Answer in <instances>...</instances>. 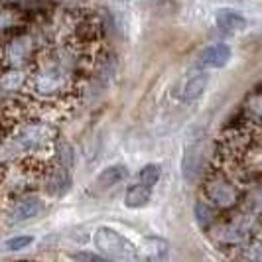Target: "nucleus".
Wrapping results in <instances>:
<instances>
[{"instance_id":"f257e3e1","label":"nucleus","mask_w":262,"mask_h":262,"mask_svg":"<svg viewBox=\"0 0 262 262\" xmlns=\"http://www.w3.org/2000/svg\"><path fill=\"white\" fill-rule=\"evenodd\" d=\"M75 46L57 48L41 53L26 77V89L39 101H55L71 95L75 89V71L79 66Z\"/></svg>"},{"instance_id":"f03ea898","label":"nucleus","mask_w":262,"mask_h":262,"mask_svg":"<svg viewBox=\"0 0 262 262\" xmlns=\"http://www.w3.org/2000/svg\"><path fill=\"white\" fill-rule=\"evenodd\" d=\"M55 132L46 122H22L0 140V164H14L28 156H36L43 148L53 146Z\"/></svg>"},{"instance_id":"7ed1b4c3","label":"nucleus","mask_w":262,"mask_h":262,"mask_svg":"<svg viewBox=\"0 0 262 262\" xmlns=\"http://www.w3.org/2000/svg\"><path fill=\"white\" fill-rule=\"evenodd\" d=\"M203 197L205 201L213 205L215 209H233L236 203H241V187L236 184V180L233 176H229L227 171L217 166L211 168L205 178H203Z\"/></svg>"},{"instance_id":"20e7f679","label":"nucleus","mask_w":262,"mask_h":262,"mask_svg":"<svg viewBox=\"0 0 262 262\" xmlns=\"http://www.w3.org/2000/svg\"><path fill=\"white\" fill-rule=\"evenodd\" d=\"M93 243L108 260L136 262V258H138L136 245L111 227H99L93 235Z\"/></svg>"},{"instance_id":"39448f33","label":"nucleus","mask_w":262,"mask_h":262,"mask_svg":"<svg viewBox=\"0 0 262 262\" xmlns=\"http://www.w3.org/2000/svg\"><path fill=\"white\" fill-rule=\"evenodd\" d=\"M211 236L215 243L223 247H241L252 236V215L250 211L241 213L236 217H229L225 221L213 223Z\"/></svg>"},{"instance_id":"423d86ee","label":"nucleus","mask_w":262,"mask_h":262,"mask_svg":"<svg viewBox=\"0 0 262 262\" xmlns=\"http://www.w3.org/2000/svg\"><path fill=\"white\" fill-rule=\"evenodd\" d=\"M41 185L43 191L52 197H63L71 187V173L67 168L59 164L46 166V171L41 176Z\"/></svg>"},{"instance_id":"0eeeda50","label":"nucleus","mask_w":262,"mask_h":262,"mask_svg":"<svg viewBox=\"0 0 262 262\" xmlns=\"http://www.w3.org/2000/svg\"><path fill=\"white\" fill-rule=\"evenodd\" d=\"M43 209V201L38 195H24L20 197L10 209L8 215V221L10 223H24L28 219H34L38 217Z\"/></svg>"},{"instance_id":"6e6552de","label":"nucleus","mask_w":262,"mask_h":262,"mask_svg":"<svg viewBox=\"0 0 262 262\" xmlns=\"http://www.w3.org/2000/svg\"><path fill=\"white\" fill-rule=\"evenodd\" d=\"M138 249V258L136 262H164V258L168 256V243L160 236H148L142 241Z\"/></svg>"},{"instance_id":"1a4fd4ad","label":"nucleus","mask_w":262,"mask_h":262,"mask_svg":"<svg viewBox=\"0 0 262 262\" xmlns=\"http://www.w3.org/2000/svg\"><path fill=\"white\" fill-rule=\"evenodd\" d=\"M231 55H233L231 46H227V43H211L199 53V61H201L203 67L219 69V67H225L229 63Z\"/></svg>"},{"instance_id":"9d476101","label":"nucleus","mask_w":262,"mask_h":262,"mask_svg":"<svg viewBox=\"0 0 262 262\" xmlns=\"http://www.w3.org/2000/svg\"><path fill=\"white\" fill-rule=\"evenodd\" d=\"M207 83H209V73L207 71H191L189 77L185 79L184 87H182V99L185 103H193L197 101L205 89H207Z\"/></svg>"},{"instance_id":"9b49d317","label":"nucleus","mask_w":262,"mask_h":262,"mask_svg":"<svg viewBox=\"0 0 262 262\" xmlns=\"http://www.w3.org/2000/svg\"><path fill=\"white\" fill-rule=\"evenodd\" d=\"M215 24L217 28H221L225 32H243L249 26V20L233 8H219L215 12Z\"/></svg>"},{"instance_id":"f8f14e48","label":"nucleus","mask_w":262,"mask_h":262,"mask_svg":"<svg viewBox=\"0 0 262 262\" xmlns=\"http://www.w3.org/2000/svg\"><path fill=\"white\" fill-rule=\"evenodd\" d=\"M150 199H152V189H148L138 180L128 185L124 191V205L128 209H142L144 205L150 203Z\"/></svg>"},{"instance_id":"ddd939ff","label":"nucleus","mask_w":262,"mask_h":262,"mask_svg":"<svg viewBox=\"0 0 262 262\" xmlns=\"http://www.w3.org/2000/svg\"><path fill=\"white\" fill-rule=\"evenodd\" d=\"M182 171H184V178L189 182H193L197 176H201V148L197 144L185 148L184 160H182Z\"/></svg>"},{"instance_id":"4468645a","label":"nucleus","mask_w":262,"mask_h":262,"mask_svg":"<svg viewBox=\"0 0 262 262\" xmlns=\"http://www.w3.org/2000/svg\"><path fill=\"white\" fill-rule=\"evenodd\" d=\"M126 176H128V171H126L124 164H113V166L105 168V170L97 176L95 187H99V189H111V187L120 184Z\"/></svg>"},{"instance_id":"2eb2a0df","label":"nucleus","mask_w":262,"mask_h":262,"mask_svg":"<svg viewBox=\"0 0 262 262\" xmlns=\"http://www.w3.org/2000/svg\"><path fill=\"white\" fill-rule=\"evenodd\" d=\"M30 55V39L28 38H16L10 41V46L6 48V59L10 66H22L28 61Z\"/></svg>"},{"instance_id":"dca6fc26","label":"nucleus","mask_w":262,"mask_h":262,"mask_svg":"<svg viewBox=\"0 0 262 262\" xmlns=\"http://www.w3.org/2000/svg\"><path fill=\"white\" fill-rule=\"evenodd\" d=\"M193 211H195L197 223L201 225V227H209V225L217 223V209L213 205H209L205 199H199Z\"/></svg>"},{"instance_id":"f3484780","label":"nucleus","mask_w":262,"mask_h":262,"mask_svg":"<svg viewBox=\"0 0 262 262\" xmlns=\"http://www.w3.org/2000/svg\"><path fill=\"white\" fill-rule=\"evenodd\" d=\"M0 89H4L6 93L26 89V77H24V73H22V71H18V69L8 71L6 75H2V77H0Z\"/></svg>"},{"instance_id":"a211bd4d","label":"nucleus","mask_w":262,"mask_h":262,"mask_svg":"<svg viewBox=\"0 0 262 262\" xmlns=\"http://www.w3.org/2000/svg\"><path fill=\"white\" fill-rule=\"evenodd\" d=\"M162 178V168L160 164H146L144 168L138 173V182L142 185H146L148 189H154Z\"/></svg>"},{"instance_id":"6ab92c4d","label":"nucleus","mask_w":262,"mask_h":262,"mask_svg":"<svg viewBox=\"0 0 262 262\" xmlns=\"http://www.w3.org/2000/svg\"><path fill=\"white\" fill-rule=\"evenodd\" d=\"M260 238L258 236H250L247 243L241 245V258L243 262H260Z\"/></svg>"},{"instance_id":"aec40b11","label":"nucleus","mask_w":262,"mask_h":262,"mask_svg":"<svg viewBox=\"0 0 262 262\" xmlns=\"http://www.w3.org/2000/svg\"><path fill=\"white\" fill-rule=\"evenodd\" d=\"M53 148H55V154H57V164L69 170V168L73 166V162H75V158H73V148H71V144H67L66 140H59V138H55V140H53Z\"/></svg>"},{"instance_id":"412c9836","label":"nucleus","mask_w":262,"mask_h":262,"mask_svg":"<svg viewBox=\"0 0 262 262\" xmlns=\"http://www.w3.org/2000/svg\"><path fill=\"white\" fill-rule=\"evenodd\" d=\"M247 115H249V124H254L258 128L260 124V93H254L247 101Z\"/></svg>"},{"instance_id":"4be33fe9","label":"nucleus","mask_w":262,"mask_h":262,"mask_svg":"<svg viewBox=\"0 0 262 262\" xmlns=\"http://www.w3.org/2000/svg\"><path fill=\"white\" fill-rule=\"evenodd\" d=\"M32 243H34V236L32 235H18V236L8 238V241L4 243V249L10 250V252H18V250H24L26 247H30Z\"/></svg>"},{"instance_id":"5701e85b","label":"nucleus","mask_w":262,"mask_h":262,"mask_svg":"<svg viewBox=\"0 0 262 262\" xmlns=\"http://www.w3.org/2000/svg\"><path fill=\"white\" fill-rule=\"evenodd\" d=\"M75 262H113L105 258L103 254H95V252H89V250H81V252H75L71 256Z\"/></svg>"}]
</instances>
